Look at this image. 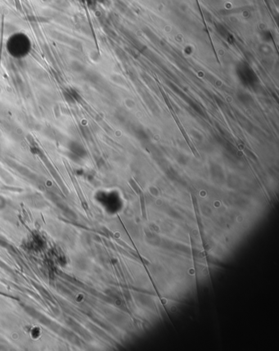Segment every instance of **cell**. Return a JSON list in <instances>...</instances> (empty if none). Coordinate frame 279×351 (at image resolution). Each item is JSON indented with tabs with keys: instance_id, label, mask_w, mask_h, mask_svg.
<instances>
[{
	"instance_id": "cell-1",
	"label": "cell",
	"mask_w": 279,
	"mask_h": 351,
	"mask_svg": "<svg viewBox=\"0 0 279 351\" xmlns=\"http://www.w3.org/2000/svg\"><path fill=\"white\" fill-rule=\"evenodd\" d=\"M3 30H4V15H3V18H2V31H1V44H0V63H1V55H2V48H3Z\"/></svg>"
}]
</instances>
